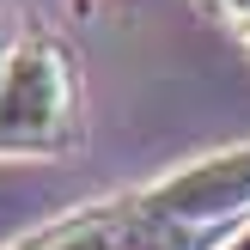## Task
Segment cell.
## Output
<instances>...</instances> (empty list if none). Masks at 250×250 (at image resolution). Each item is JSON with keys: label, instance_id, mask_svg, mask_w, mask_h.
<instances>
[{"label": "cell", "instance_id": "6da1fadb", "mask_svg": "<svg viewBox=\"0 0 250 250\" xmlns=\"http://www.w3.org/2000/svg\"><path fill=\"white\" fill-rule=\"evenodd\" d=\"M73 141V67L61 43L31 37L6 55L0 73V159L61 153Z\"/></svg>", "mask_w": 250, "mask_h": 250}, {"label": "cell", "instance_id": "7a4b0ae2", "mask_svg": "<svg viewBox=\"0 0 250 250\" xmlns=\"http://www.w3.org/2000/svg\"><path fill=\"white\" fill-rule=\"evenodd\" d=\"M6 250H134V208H128V195H116V202L80 208V214L55 220V226L31 232Z\"/></svg>", "mask_w": 250, "mask_h": 250}, {"label": "cell", "instance_id": "3957f363", "mask_svg": "<svg viewBox=\"0 0 250 250\" xmlns=\"http://www.w3.org/2000/svg\"><path fill=\"white\" fill-rule=\"evenodd\" d=\"M232 19H238V31L250 37V0H244V6H238V12H232Z\"/></svg>", "mask_w": 250, "mask_h": 250}, {"label": "cell", "instance_id": "277c9868", "mask_svg": "<svg viewBox=\"0 0 250 250\" xmlns=\"http://www.w3.org/2000/svg\"><path fill=\"white\" fill-rule=\"evenodd\" d=\"M214 6H220V12H238V6H244V0H214Z\"/></svg>", "mask_w": 250, "mask_h": 250}, {"label": "cell", "instance_id": "8992f818", "mask_svg": "<svg viewBox=\"0 0 250 250\" xmlns=\"http://www.w3.org/2000/svg\"><path fill=\"white\" fill-rule=\"evenodd\" d=\"M6 55H12V49H0V73H6Z\"/></svg>", "mask_w": 250, "mask_h": 250}, {"label": "cell", "instance_id": "5b68a950", "mask_svg": "<svg viewBox=\"0 0 250 250\" xmlns=\"http://www.w3.org/2000/svg\"><path fill=\"white\" fill-rule=\"evenodd\" d=\"M232 250H250V232H244V238H238V244H232Z\"/></svg>", "mask_w": 250, "mask_h": 250}]
</instances>
